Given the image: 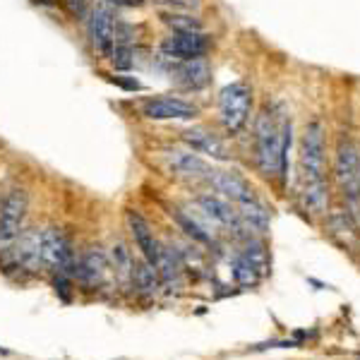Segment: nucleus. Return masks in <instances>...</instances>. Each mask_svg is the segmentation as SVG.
I'll list each match as a JSON object with an SVG mask.
<instances>
[{
	"instance_id": "4be33fe9",
	"label": "nucleus",
	"mask_w": 360,
	"mask_h": 360,
	"mask_svg": "<svg viewBox=\"0 0 360 360\" xmlns=\"http://www.w3.org/2000/svg\"><path fill=\"white\" fill-rule=\"evenodd\" d=\"M111 259H113V266H115V274L123 283H130L132 281V269H135V262L130 257V250H127L125 243H115L111 248Z\"/></svg>"
},
{
	"instance_id": "0eeeda50",
	"label": "nucleus",
	"mask_w": 360,
	"mask_h": 360,
	"mask_svg": "<svg viewBox=\"0 0 360 360\" xmlns=\"http://www.w3.org/2000/svg\"><path fill=\"white\" fill-rule=\"evenodd\" d=\"M139 111L147 120H195L200 115V108L193 101L171 94H161V96H149L142 101Z\"/></svg>"
},
{
	"instance_id": "f8f14e48",
	"label": "nucleus",
	"mask_w": 360,
	"mask_h": 360,
	"mask_svg": "<svg viewBox=\"0 0 360 360\" xmlns=\"http://www.w3.org/2000/svg\"><path fill=\"white\" fill-rule=\"evenodd\" d=\"M176 68L171 70V79L188 91H200L212 82V68H209L207 58H195V60H173Z\"/></svg>"
},
{
	"instance_id": "2eb2a0df",
	"label": "nucleus",
	"mask_w": 360,
	"mask_h": 360,
	"mask_svg": "<svg viewBox=\"0 0 360 360\" xmlns=\"http://www.w3.org/2000/svg\"><path fill=\"white\" fill-rule=\"evenodd\" d=\"M13 257L17 269L37 271L41 262V233L39 231H22V236L13 243Z\"/></svg>"
},
{
	"instance_id": "5701e85b",
	"label": "nucleus",
	"mask_w": 360,
	"mask_h": 360,
	"mask_svg": "<svg viewBox=\"0 0 360 360\" xmlns=\"http://www.w3.org/2000/svg\"><path fill=\"white\" fill-rule=\"evenodd\" d=\"M240 255L255 266V271H257L259 276L266 274V269H269V259H266V250H264L262 243H259V240H248V245H245V250H243Z\"/></svg>"
},
{
	"instance_id": "c85d7f7f",
	"label": "nucleus",
	"mask_w": 360,
	"mask_h": 360,
	"mask_svg": "<svg viewBox=\"0 0 360 360\" xmlns=\"http://www.w3.org/2000/svg\"><path fill=\"white\" fill-rule=\"evenodd\" d=\"M0 248H3V240H0Z\"/></svg>"
},
{
	"instance_id": "f3484780",
	"label": "nucleus",
	"mask_w": 360,
	"mask_h": 360,
	"mask_svg": "<svg viewBox=\"0 0 360 360\" xmlns=\"http://www.w3.org/2000/svg\"><path fill=\"white\" fill-rule=\"evenodd\" d=\"M197 205H200V212H205L212 221L221 226H238V221H240V214L221 195H202L197 200Z\"/></svg>"
},
{
	"instance_id": "393cba45",
	"label": "nucleus",
	"mask_w": 360,
	"mask_h": 360,
	"mask_svg": "<svg viewBox=\"0 0 360 360\" xmlns=\"http://www.w3.org/2000/svg\"><path fill=\"white\" fill-rule=\"evenodd\" d=\"M233 276L240 286H252V283H257V278H259V274L255 271V266L250 264L243 255H238L236 262H233Z\"/></svg>"
},
{
	"instance_id": "1a4fd4ad",
	"label": "nucleus",
	"mask_w": 360,
	"mask_h": 360,
	"mask_svg": "<svg viewBox=\"0 0 360 360\" xmlns=\"http://www.w3.org/2000/svg\"><path fill=\"white\" fill-rule=\"evenodd\" d=\"M41 262L58 274L72 276L75 274V255L72 245L60 229H44L41 231Z\"/></svg>"
},
{
	"instance_id": "a878e982",
	"label": "nucleus",
	"mask_w": 360,
	"mask_h": 360,
	"mask_svg": "<svg viewBox=\"0 0 360 360\" xmlns=\"http://www.w3.org/2000/svg\"><path fill=\"white\" fill-rule=\"evenodd\" d=\"M68 8V13L72 17H77V20H86L91 13V8H94V3L91 0H63Z\"/></svg>"
},
{
	"instance_id": "aec40b11",
	"label": "nucleus",
	"mask_w": 360,
	"mask_h": 360,
	"mask_svg": "<svg viewBox=\"0 0 360 360\" xmlns=\"http://www.w3.org/2000/svg\"><path fill=\"white\" fill-rule=\"evenodd\" d=\"M240 219L245 221L250 229H255L257 233H264L266 229H269V212L259 205L257 202V197L255 200H250V202H243L240 205Z\"/></svg>"
},
{
	"instance_id": "b1692460",
	"label": "nucleus",
	"mask_w": 360,
	"mask_h": 360,
	"mask_svg": "<svg viewBox=\"0 0 360 360\" xmlns=\"http://www.w3.org/2000/svg\"><path fill=\"white\" fill-rule=\"evenodd\" d=\"M164 25L171 29V32H202L200 20L193 15H183V13H166Z\"/></svg>"
},
{
	"instance_id": "39448f33",
	"label": "nucleus",
	"mask_w": 360,
	"mask_h": 360,
	"mask_svg": "<svg viewBox=\"0 0 360 360\" xmlns=\"http://www.w3.org/2000/svg\"><path fill=\"white\" fill-rule=\"evenodd\" d=\"M27 209L29 197L25 190L15 188L5 195L3 205H0V240H3V248H13V243L22 236Z\"/></svg>"
},
{
	"instance_id": "9d476101",
	"label": "nucleus",
	"mask_w": 360,
	"mask_h": 360,
	"mask_svg": "<svg viewBox=\"0 0 360 360\" xmlns=\"http://www.w3.org/2000/svg\"><path fill=\"white\" fill-rule=\"evenodd\" d=\"M180 139L188 149H193L195 154H205L212 156L217 161H226L229 159V152H226V144L219 135H214L207 127H188V130L180 132Z\"/></svg>"
},
{
	"instance_id": "ddd939ff",
	"label": "nucleus",
	"mask_w": 360,
	"mask_h": 360,
	"mask_svg": "<svg viewBox=\"0 0 360 360\" xmlns=\"http://www.w3.org/2000/svg\"><path fill=\"white\" fill-rule=\"evenodd\" d=\"M207 180L212 183V188L217 190L219 195L226 197V200H231V202H238V205H243V202L255 200L250 185L240 176H238V173H233V171H209Z\"/></svg>"
},
{
	"instance_id": "4468645a",
	"label": "nucleus",
	"mask_w": 360,
	"mask_h": 360,
	"mask_svg": "<svg viewBox=\"0 0 360 360\" xmlns=\"http://www.w3.org/2000/svg\"><path fill=\"white\" fill-rule=\"evenodd\" d=\"M75 274L84 286H98L108 274V257L101 248H89L75 264Z\"/></svg>"
},
{
	"instance_id": "a211bd4d",
	"label": "nucleus",
	"mask_w": 360,
	"mask_h": 360,
	"mask_svg": "<svg viewBox=\"0 0 360 360\" xmlns=\"http://www.w3.org/2000/svg\"><path fill=\"white\" fill-rule=\"evenodd\" d=\"M156 274H159V281L168 291H173L180 281V264L176 259V252H171L164 245H159V255H156Z\"/></svg>"
},
{
	"instance_id": "6ab92c4d",
	"label": "nucleus",
	"mask_w": 360,
	"mask_h": 360,
	"mask_svg": "<svg viewBox=\"0 0 360 360\" xmlns=\"http://www.w3.org/2000/svg\"><path fill=\"white\" fill-rule=\"evenodd\" d=\"M132 283L139 288V293L147 295V298H152L159 291L161 281H159V274H156V266L149 264L147 259H139L135 264V269H132Z\"/></svg>"
},
{
	"instance_id": "6e6552de",
	"label": "nucleus",
	"mask_w": 360,
	"mask_h": 360,
	"mask_svg": "<svg viewBox=\"0 0 360 360\" xmlns=\"http://www.w3.org/2000/svg\"><path fill=\"white\" fill-rule=\"evenodd\" d=\"M161 51L168 60H195V58H207L212 51V39L205 32H171L161 44Z\"/></svg>"
},
{
	"instance_id": "f257e3e1",
	"label": "nucleus",
	"mask_w": 360,
	"mask_h": 360,
	"mask_svg": "<svg viewBox=\"0 0 360 360\" xmlns=\"http://www.w3.org/2000/svg\"><path fill=\"white\" fill-rule=\"evenodd\" d=\"M291 142V115L281 103H266L255 120V159L264 178L286 180Z\"/></svg>"
},
{
	"instance_id": "9b49d317",
	"label": "nucleus",
	"mask_w": 360,
	"mask_h": 360,
	"mask_svg": "<svg viewBox=\"0 0 360 360\" xmlns=\"http://www.w3.org/2000/svg\"><path fill=\"white\" fill-rule=\"evenodd\" d=\"M164 161H166L168 171L176 178L197 180V178H207V173H209L205 159H202L200 154H195L193 149H168L164 154Z\"/></svg>"
},
{
	"instance_id": "bb28decb",
	"label": "nucleus",
	"mask_w": 360,
	"mask_h": 360,
	"mask_svg": "<svg viewBox=\"0 0 360 360\" xmlns=\"http://www.w3.org/2000/svg\"><path fill=\"white\" fill-rule=\"evenodd\" d=\"M101 3L111 5V8H139V5L144 3V0H101Z\"/></svg>"
},
{
	"instance_id": "cd10ccee",
	"label": "nucleus",
	"mask_w": 360,
	"mask_h": 360,
	"mask_svg": "<svg viewBox=\"0 0 360 360\" xmlns=\"http://www.w3.org/2000/svg\"><path fill=\"white\" fill-rule=\"evenodd\" d=\"M156 5H168V8H183L185 0H152Z\"/></svg>"
},
{
	"instance_id": "7ed1b4c3",
	"label": "nucleus",
	"mask_w": 360,
	"mask_h": 360,
	"mask_svg": "<svg viewBox=\"0 0 360 360\" xmlns=\"http://www.w3.org/2000/svg\"><path fill=\"white\" fill-rule=\"evenodd\" d=\"M252 108V89L245 82L226 84L219 94V120L229 135H238L245 130Z\"/></svg>"
},
{
	"instance_id": "423d86ee",
	"label": "nucleus",
	"mask_w": 360,
	"mask_h": 360,
	"mask_svg": "<svg viewBox=\"0 0 360 360\" xmlns=\"http://www.w3.org/2000/svg\"><path fill=\"white\" fill-rule=\"evenodd\" d=\"M334 176L339 188L344 190L346 197L358 200L360 197V149L351 139H341L336 147L334 159Z\"/></svg>"
},
{
	"instance_id": "dca6fc26",
	"label": "nucleus",
	"mask_w": 360,
	"mask_h": 360,
	"mask_svg": "<svg viewBox=\"0 0 360 360\" xmlns=\"http://www.w3.org/2000/svg\"><path fill=\"white\" fill-rule=\"evenodd\" d=\"M127 226H130V233H132V238H135V243H137L139 252H142V257L147 259L149 264L156 266L159 243H156L154 231H152V226H149V221L139 212L130 209V212H127Z\"/></svg>"
},
{
	"instance_id": "412c9836",
	"label": "nucleus",
	"mask_w": 360,
	"mask_h": 360,
	"mask_svg": "<svg viewBox=\"0 0 360 360\" xmlns=\"http://www.w3.org/2000/svg\"><path fill=\"white\" fill-rule=\"evenodd\" d=\"M171 217L176 219V221L185 229V233H188L190 238H195V240L207 243V245L214 240L212 233L207 231V226L202 224V221H197V219H193V217H188V214H185L183 209H171Z\"/></svg>"
},
{
	"instance_id": "20e7f679",
	"label": "nucleus",
	"mask_w": 360,
	"mask_h": 360,
	"mask_svg": "<svg viewBox=\"0 0 360 360\" xmlns=\"http://www.w3.org/2000/svg\"><path fill=\"white\" fill-rule=\"evenodd\" d=\"M115 29H118V17L115 8L106 3H96L86 17V34L94 53L103 60H111L113 46H115Z\"/></svg>"
},
{
	"instance_id": "f03ea898",
	"label": "nucleus",
	"mask_w": 360,
	"mask_h": 360,
	"mask_svg": "<svg viewBox=\"0 0 360 360\" xmlns=\"http://www.w3.org/2000/svg\"><path fill=\"white\" fill-rule=\"evenodd\" d=\"M324 173H327L324 127L319 120H312L300 139V178H303V185H324L327 183Z\"/></svg>"
}]
</instances>
